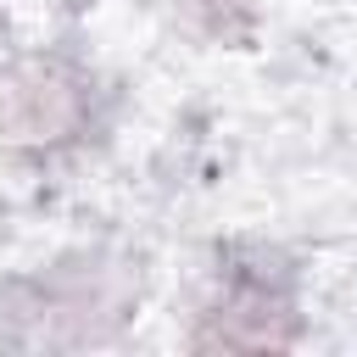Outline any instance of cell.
<instances>
[{"mask_svg":"<svg viewBox=\"0 0 357 357\" xmlns=\"http://www.w3.org/2000/svg\"><path fill=\"white\" fill-rule=\"evenodd\" d=\"M95 84L67 56H33L0 84V139L28 151H61L89 123Z\"/></svg>","mask_w":357,"mask_h":357,"instance_id":"2","label":"cell"},{"mask_svg":"<svg viewBox=\"0 0 357 357\" xmlns=\"http://www.w3.org/2000/svg\"><path fill=\"white\" fill-rule=\"evenodd\" d=\"M301 335V301H296V273L284 262H273L268 251L240 257L229 251L218 262L212 296L201 307L195 324V346H240V351H262V346H290Z\"/></svg>","mask_w":357,"mask_h":357,"instance_id":"1","label":"cell"}]
</instances>
